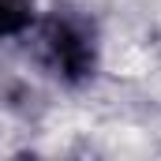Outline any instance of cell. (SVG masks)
Listing matches in <instances>:
<instances>
[{"mask_svg": "<svg viewBox=\"0 0 161 161\" xmlns=\"http://www.w3.org/2000/svg\"><path fill=\"white\" fill-rule=\"evenodd\" d=\"M38 60L56 75L60 82H86L97 68V38L94 26L68 11L56 8L38 23Z\"/></svg>", "mask_w": 161, "mask_h": 161, "instance_id": "6da1fadb", "label": "cell"}, {"mask_svg": "<svg viewBox=\"0 0 161 161\" xmlns=\"http://www.w3.org/2000/svg\"><path fill=\"white\" fill-rule=\"evenodd\" d=\"M34 26V0H0V38H19Z\"/></svg>", "mask_w": 161, "mask_h": 161, "instance_id": "7a4b0ae2", "label": "cell"}]
</instances>
